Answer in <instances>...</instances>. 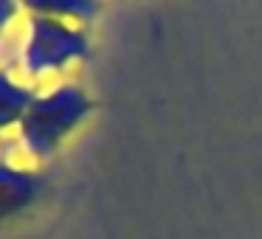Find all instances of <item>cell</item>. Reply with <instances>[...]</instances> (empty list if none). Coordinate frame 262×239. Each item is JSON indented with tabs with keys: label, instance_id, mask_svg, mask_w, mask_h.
<instances>
[{
	"label": "cell",
	"instance_id": "cell-1",
	"mask_svg": "<svg viewBox=\"0 0 262 239\" xmlns=\"http://www.w3.org/2000/svg\"><path fill=\"white\" fill-rule=\"evenodd\" d=\"M91 113V99L74 82H59L51 90L37 93L29 113L17 124L23 149L34 158H48Z\"/></svg>",
	"mask_w": 262,
	"mask_h": 239
},
{
	"label": "cell",
	"instance_id": "cell-2",
	"mask_svg": "<svg viewBox=\"0 0 262 239\" xmlns=\"http://www.w3.org/2000/svg\"><path fill=\"white\" fill-rule=\"evenodd\" d=\"M85 54L88 37L76 23L42 12H29L20 45V70L26 79H46L51 74H59Z\"/></svg>",
	"mask_w": 262,
	"mask_h": 239
},
{
	"label": "cell",
	"instance_id": "cell-3",
	"mask_svg": "<svg viewBox=\"0 0 262 239\" xmlns=\"http://www.w3.org/2000/svg\"><path fill=\"white\" fill-rule=\"evenodd\" d=\"M0 186H3V214L6 217L29 208L42 192V180L34 172L12 163H3V169H0Z\"/></svg>",
	"mask_w": 262,
	"mask_h": 239
},
{
	"label": "cell",
	"instance_id": "cell-4",
	"mask_svg": "<svg viewBox=\"0 0 262 239\" xmlns=\"http://www.w3.org/2000/svg\"><path fill=\"white\" fill-rule=\"evenodd\" d=\"M34 99L37 93L29 82H20L12 74H3V79H0V121H3V127H17Z\"/></svg>",
	"mask_w": 262,
	"mask_h": 239
},
{
	"label": "cell",
	"instance_id": "cell-5",
	"mask_svg": "<svg viewBox=\"0 0 262 239\" xmlns=\"http://www.w3.org/2000/svg\"><path fill=\"white\" fill-rule=\"evenodd\" d=\"M29 12H42V14H51V17L76 23V20L91 17V14H93V3H79V0L59 3V0H48V3H29Z\"/></svg>",
	"mask_w": 262,
	"mask_h": 239
},
{
	"label": "cell",
	"instance_id": "cell-6",
	"mask_svg": "<svg viewBox=\"0 0 262 239\" xmlns=\"http://www.w3.org/2000/svg\"><path fill=\"white\" fill-rule=\"evenodd\" d=\"M12 12H14V6H12V3H3V26L9 23V17H12Z\"/></svg>",
	"mask_w": 262,
	"mask_h": 239
}]
</instances>
